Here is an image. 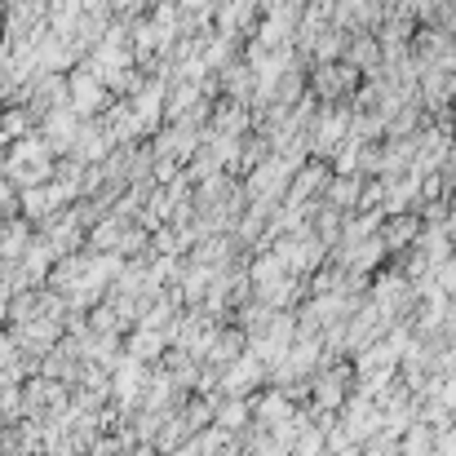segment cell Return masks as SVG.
Wrapping results in <instances>:
<instances>
[{"mask_svg":"<svg viewBox=\"0 0 456 456\" xmlns=\"http://www.w3.org/2000/svg\"><path fill=\"white\" fill-rule=\"evenodd\" d=\"M350 390H354V363L350 359H341V363H332V368H323V372L310 377V399L323 412H337L350 399Z\"/></svg>","mask_w":456,"mask_h":456,"instance_id":"6da1fadb","label":"cell"},{"mask_svg":"<svg viewBox=\"0 0 456 456\" xmlns=\"http://www.w3.org/2000/svg\"><path fill=\"white\" fill-rule=\"evenodd\" d=\"M377 235H381L386 253H403L408 244H417V235H421V217H417V213H386L381 226H377Z\"/></svg>","mask_w":456,"mask_h":456,"instance_id":"7a4b0ae2","label":"cell"},{"mask_svg":"<svg viewBox=\"0 0 456 456\" xmlns=\"http://www.w3.org/2000/svg\"><path fill=\"white\" fill-rule=\"evenodd\" d=\"M359 76H377L381 71V45H377V36L372 31H354L350 40H346V53H341Z\"/></svg>","mask_w":456,"mask_h":456,"instance_id":"3957f363","label":"cell"},{"mask_svg":"<svg viewBox=\"0 0 456 456\" xmlns=\"http://www.w3.org/2000/svg\"><path fill=\"white\" fill-rule=\"evenodd\" d=\"M328 177H332V168H323V164H310V168H305L302 177L293 182V200L302 204L305 195H314V191H323V186H328Z\"/></svg>","mask_w":456,"mask_h":456,"instance_id":"277c9868","label":"cell"},{"mask_svg":"<svg viewBox=\"0 0 456 456\" xmlns=\"http://www.w3.org/2000/svg\"><path fill=\"white\" fill-rule=\"evenodd\" d=\"M435 403H444L448 412H456V377H439V386H435V395H430Z\"/></svg>","mask_w":456,"mask_h":456,"instance_id":"5b68a950","label":"cell"},{"mask_svg":"<svg viewBox=\"0 0 456 456\" xmlns=\"http://www.w3.org/2000/svg\"><path fill=\"white\" fill-rule=\"evenodd\" d=\"M448 155H452V159H456V134H452V151H448Z\"/></svg>","mask_w":456,"mask_h":456,"instance_id":"8992f818","label":"cell"}]
</instances>
